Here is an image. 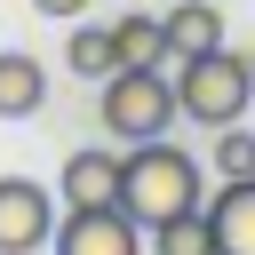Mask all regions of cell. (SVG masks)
Segmentation results:
<instances>
[{"mask_svg":"<svg viewBox=\"0 0 255 255\" xmlns=\"http://www.w3.org/2000/svg\"><path fill=\"white\" fill-rule=\"evenodd\" d=\"M120 207H128L143 231H151V223H167V215H183V207H207V167H199L183 143H167V135H151V143H128Z\"/></svg>","mask_w":255,"mask_h":255,"instance_id":"1","label":"cell"},{"mask_svg":"<svg viewBox=\"0 0 255 255\" xmlns=\"http://www.w3.org/2000/svg\"><path fill=\"white\" fill-rule=\"evenodd\" d=\"M167 72H175V112L191 128H231L255 104V56H239V48H207V56H183Z\"/></svg>","mask_w":255,"mask_h":255,"instance_id":"2","label":"cell"},{"mask_svg":"<svg viewBox=\"0 0 255 255\" xmlns=\"http://www.w3.org/2000/svg\"><path fill=\"white\" fill-rule=\"evenodd\" d=\"M96 120H104V135H128V143L167 135L183 120L175 112V72L167 64H120L112 80H96Z\"/></svg>","mask_w":255,"mask_h":255,"instance_id":"3","label":"cell"},{"mask_svg":"<svg viewBox=\"0 0 255 255\" xmlns=\"http://www.w3.org/2000/svg\"><path fill=\"white\" fill-rule=\"evenodd\" d=\"M143 247L151 239L128 207H64L56 239H48V255H143Z\"/></svg>","mask_w":255,"mask_h":255,"instance_id":"4","label":"cell"},{"mask_svg":"<svg viewBox=\"0 0 255 255\" xmlns=\"http://www.w3.org/2000/svg\"><path fill=\"white\" fill-rule=\"evenodd\" d=\"M56 239V191L32 175H0V255H40Z\"/></svg>","mask_w":255,"mask_h":255,"instance_id":"5","label":"cell"},{"mask_svg":"<svg viewBox=\"0 0 255 255\" xmlns=\"http://www.w3.org/2000/svg\"><path fill=\"white\" fill-rule=\"evenodd\" d=\"M120 175H128V151L88 143V151H72V159H64L56 199H64V207H120Z\"/></svg>","mask_w":255,"mask_h":255,"instance_id":"6","label":"cell"},{"mask_svg":"<svg viewBox=\"0 0 255 255\" xmlns=\"http://www.w3.org/2000/svg\"><path fill=\"white\" fill-rule=\"evenodd\" d=\"M207 223H215V255H255V175H223Z\"/></svg>","mask_w":255,"mask_h":255,"instance_id":"7","label":"cell"},{"mask_svg":"<svg viewBox=\"0 0 255 255\" xmlns=\"http://www.w3.org/2000/svg\"><path fill=\"white\" fill-rule=\"evenodd\" d=\"M159 16H167V56H175V64L223 48V8H215V0H159Z\"/></svg>","mask_w":255,"mask_h":255,"instance_id":"8","label":"cell"},{"mask_svg":"<svg viewBox=\"0 0 255 255\" xmlns=\"http://www.w3.org/2000/svg\"><path fill=\"white\" fill-rule=\"evenodd\" d=\"M48 104V64L24 48H0V120H32Z\"/></svg>","mask_w":255,"mask_h":255,"instance_id":"9","label":"cell"},{"mask_svg":"<svg viewBox=\"0 0 255 255\" xmlns=\"http://www.w3.org/2000/svg\"><path fill=\"white\" fill-rule=\"evenodd\" d=\"M112 48H120V64H175V56H167V16H159V8H128V16L112 24Z\"/></svg>","mask_w":255,"mask_h":255,"instance_id":"10","label":"cell"},{"mask_svg":"<svg viewBox=\"0 0 255 255\" xmlns=\"http://www.w3.org/2000/svg\"><path fill=\"white\" fill-rule=\"evenodd\" d=\"M64 72H72V80H112V72H120L112 24H80V32L64 40Z\"/></svg>","mask_w":255,"mask_h":255,"instance_id":"11","label":"cell"},{"mask_svg":"<svg viewBox=\"0 0 255 255\" xmlns=\"http://www.w3.org/2000/svg\"><path fill=\"white\" fill-rule=\"evenodd\" d=\"M143 239H151V255H215V223H207V207H183V215L151 223Z\"/></svg>","mask_w":255,"mask_h":255,"instance_id":"12","label":"cell"},{"mask_svg":"<svg viewBox=\"0 0 255 255\" xmlns=\"http://www.w3.org/2000/svg\"><path fill=\"white\" fill-rule=\"evenodd\" d=\"M215 167H223V175H255V135H247V120L215 128Z\"/></svg>","mask_w":255,"mask_h":255,"instance_id":"13","label":"cell"},{"mask_svg":"<svg viewBox=\"0 0 255 255\" xmlns=\"http://www.w3.org/2000/svg\"><path fill=\"white\" fill-rule=\"evenodd\" d=\"M40 16H80V8H96V0H32Z\"/></svg>","mask_w":255,"mask_h":255,"instance_id":"14","label":"cell"}]
</instances>
